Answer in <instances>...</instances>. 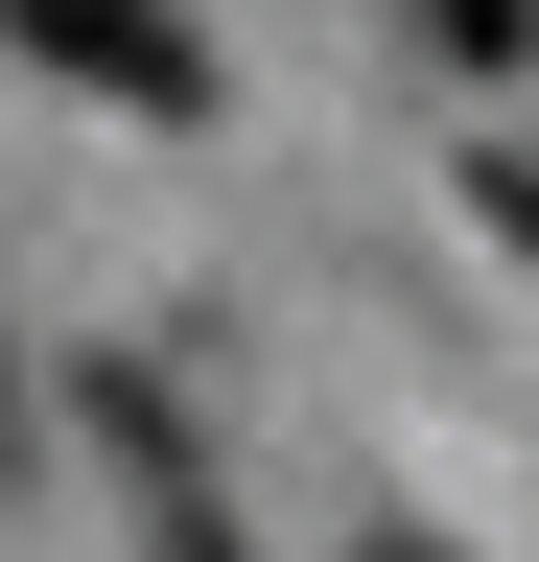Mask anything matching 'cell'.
Here are the masks:
<instances>
[{
  "mask_svg": "<svg viewBox=\"0 0 539 562\" xmlns=\"http://www.w3.org/2000/svg\"><path fill=\"white\" fill-rule=\"evenodd\" d=\"M0 47L71 70V94H117V117H212V47H188L165 0H0Z\"/></svg>",
  "mask_w": 539,
  "mask_h": 562,
  "instance_id": "obj_1",
  "label": "cell"
},
{
  "mask_svg": "<svg viewBox=\"0 0 539 562\" xmlns=\"http://www.w3.org/2000/svg\"><path fill=\"white\" fill-rule=\"evenodd\" d=\"M423 47H446V70H516V47H539V0H423Z\"/></svg>",
  "mask_w": 539,
  "mask_h": 562,
  "instance_id": "obj_2",
  "label": "cell"
},
{
  "mask_svg": "<svg viewBox=\"0 0 539 562\" xmlns=\"http://www.w3.org/2000/svg\"><path fill=\"white\" fill-rule=\"evenodd\" d=\"M469 211H493V258H539V165H469Z\"/></svg>",
  "mask_w": 539,
  "mask_h": 562,
  "instance_id": "obj_3",
  "label": "cell"
},
{
  "mask_svg": "<svg viewBox=\"0 0 539 562\" xmlns=\"http://www.w3.org/2000/svg\"><path fill=\"white\" fill-rule=\"evenodd\" d=\"M375 562H446V539H375Z\"/></svg>",
  "mask_w": 539,
  "mask_h": 562,
  "instance_id": "obj_4",
  "label": "cell"
},
{
  "mask_svg": "<svg viewBox=\"0 0 539 562\" xmlns=\"http://www.w3.org/2000/svg\"><path fill=\"white\" fill-rule=\"evenodd\" d=\"M0 446H24V398H0Z\"/></svg>",
  "mask_w": 539,
  "mask_h": 562,
  "instance_id": "obj_5",
  "label": "cell"
}]
</instances>
